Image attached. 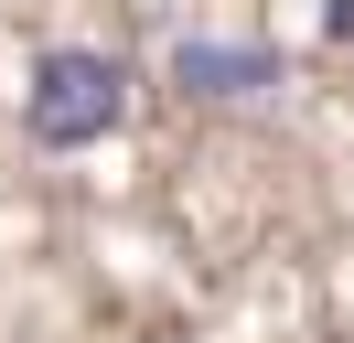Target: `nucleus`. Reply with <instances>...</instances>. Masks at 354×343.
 Wrapping results in <instances>:
<instances>
[{"mask_svg":"<svg viewBox=\"0 0 354 343\" xmlns=\"http://www.w3.org/2000/svg\"><path fill=\"white\" fill-rule=\"evenodd\" d=\"M118 118H129V64H118V54H86V43L44 54L32 86H22V129L44 150H86V140H108Z\"/></svg>","mask_w":354,"mask_h":343,"instance_id":"f257e3e1","label":"nucleus"},{"mask_svg":"<svg viewBox=\"0 0 354 343\" xmlns=\"http://www.w3.org/2000/svg\"><path fill=\"white\" fill-rule=\"evenodd\" d=\"M172 86L183 97H268L279 86V54L268 43H172Z\"/></svg>","mask_w":354,"mask_h":343,"instance_id":"f03ea898","label":"nucleus"}]
</instances>
